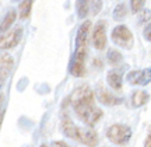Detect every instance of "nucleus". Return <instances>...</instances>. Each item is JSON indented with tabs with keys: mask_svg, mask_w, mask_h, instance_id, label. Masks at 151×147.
Here are the masks:
<instances>
[{
	"mask_svg": "<svg viewBox=\"0 0 151 147\" xmlns=\"http://www.w3.org/2000/svg\"><path fill=\"white\" fill-rule=\"evenodd\" d=\"M71 107L77 116L88 126H94L102 118V111L94 104V93L88 86L77 87L70 97Z\"/></svg>",
	"mask_w": 151,
	"mask_h": 147,
	"instance_id": "obj_1",
	"label": "nucleus"
},
{
	"mask_svg": "<svg viewBox=\"0 0 151 147\" xmlns=\"http://www.w3.org/2000/svg\"><path fill=\"white\" fill-rule=\"evenodd\" d=\"M106 136L112 143L118 144V146H124L127 144L132 137V129L127 125H122V123H116V125L109 126L106 130Z\"/></svg>",
	"mask_w": 151,
	"mask_h": 147,
	"instance_id": "obj_2",
	"label": "nucleus"
},
{
	"mask_svg": "<svg viewBox=\"0 0 151 147\" xmlns=\"http://www.w3.org/2000/svg\"><path fill=\"white\" fill-rule=\"evenodd\" d=\"M111 38H112L113 44H116L118 46L124 49H132L133 44H134L133 34L126 25H116L112 30Z\"/></svg>",
	"mask_w": 151,
	"mask_h": 147,
	"instance_id": "obj_3",
	"label": "nucleus"
},
{
	"mask_svg": "<svg viewBox=\"0 0 151 147\" xmlns=\"http://www.w3.org/2000/svg\"><path fill=\"white\" fill-rule=\"evenodd\" d=\"M86 59H87V45L76 48L73 59L70 62V73L76 77H83L86 74Z\"/></svg>",
	"mask_w": 151,
	"mask_h": 147,
	"instance_id": "obj_4",
	"label": "nucleus"
},
{
	"mask_svg": "<svg viewBox=\"0 0 151 147\" xmlns=\"http://www.w3.org/2000/svg\"><path fill=\"white\" fill-rule=\"evenodd\" d=\"M21 37H22L21 28H16V30L0 34V49H11L17 46L18 42L21 41Z\"/></svg>",
	"mask_w": 151,
	"mask_h": 147,
	"instance_id": "obj_5",
	"label": "nucleus"
},
{
	"mask_svg": "<svg viewBox=\"0 0 151 147\" xmlns=\"http://www.w3.org/2000/svg\"><path fill=\"white\" fill-rule=\"evenodd\" d=\"M127 81L132 86H147L151 83V69H140V70H132L127 73Z\"/></svg>",
	"mask_w": 151,
	"mask_h": 147,
	"instance_id": "obj_6",
	"label": "nucleus"
},
{
	"mask_svg": "<svg viewBox=\"0 0 151 147\" xmlns=\"http://www.w3.org/2000/svg\"><path fill=\"white\" fill-rule=\"evenodd\" d=\"M92 44L98 50H102L106 46V24L104 21H98L95 24L92 32Z\"/></svg>",
	"mask_w": 151,
	"mask_h": 147,
	"instance_id": "obj_7",
	"label": "nucleus"
},
{
	"mask_svg": "<svg viewBox=\"0 0 151 147\" xmlns=\"http://www.w3.org/2000/svg\"><path fill=\"white\" fill-rule=\"evenodd\" d=\"M76 140L84 143V144L88 146V147H95L98 144V135L94 130H90V129H81V128H78V130H77V136H76Z\"/></svg>",
	"mask_w": 151,
	"mask_h": 147,
	"instance_id": "obj_8",
	"label": "nucleus"
},
{
	"mask_svg": "<svg viewBox=\"0 0 151 147\" xmlns=\"http://www.w3.org/2000/svg\"><path fill=\"white\" fill-rule=\"evenodd\" d=\"M97 97H98V101H101L102 104L109 105V107H113V105H120V104L123 102V98L116 97V95H113L112 93H109L108 90L101 88V87L98 88Z\"/></svg>",
	"mask_w": 151,
	"mask_h": 147,
	"instance_id": "obj_9",
	"label": "nucleus"
},
{
	"mask_svg": "<svg viewBox=\"0 0 151 147\" xmlns=\"http://www.w3.org/2000/svg\"><path fill=\"white\" fill-rule=\"evenodd\" d=\"M13 66H14V62H13V58L10 55H0V84L4 83L7 76L13 70Z\"/></svg>",
	"mask_w": 151,
	"mask_h": 147,
	"instance_id": "obj_10",
	"label": "nucleus"
},
{
	"mask_svg": "<svg viewBox=\"0 0 151 147\" xmlns=\"http://www.w3.org/2000/svg\"><path fill=\"white\" fill-rule=\"evenodd\" d=\"M122 71H123L122 69H112V70L108 73V76H106L108 84L113 90H116V91H120V90H122V86H123Z\"/></svg>",
	"mask_w": 151,
	"mask_h": 147,
	"instance_id": "obj_11",
	"label": "nucleus"
},
{
	"mask_svg": "<svg viewBox=\"0 0 151 147\" xmlns=\"http://www.w3.org/2000/svg\"><path fill=\"white\" fill-rule=\"evenodd\" d=\"M90 28H91V21H84L80 25L78 31H77V37H76V48H80L87 45V38L90 34Z\"/></svg>",
	"mask_w": 151,
	"mask_h": 147,
	"instance_id": "obj_12",
	"label": "nucleus"
},
{
	"mask_svg": "<svg viewBox=\"0 0 151 147\" xmlns=\"http://www.w3.org/2000/svg\"><path fill=\"white\" fill-rule=\"evenodd\" d=\"M148 99H150V95H148V93L144 91V90H137V91H134V93L132 94V98H130L133 108H140V107H143L144 104H147Z\"/></svg>",
	"mask_w": 151,
	"mask_h": 147,
	"instance_id": "obj_13",
	"label": "nucleus"
},
{
	"mask_svg": "<svg viewBox=\"0 0 151 147\" xmlns=\"http://www.w3.org/2000/svg\"><path fill=\"white\" fill-rule=\"evenodd\" d=\"M62 130H63V133H65L67 137L76 139V136H77V130H78V126H76L70 118L65 116L63 120H62Z\"/></svg>",
	"mask_w": 151,
	"mask_h": 147,
	"instance_id": "obj_14",
	"label": "nucleus"
},
{
	"mask_svg": "<svg viewBox=\"0 0 151 147\" xmlns=\"http://www.w3.org/2000/svg\"><path fill=\"white\" fill-rule=\"evenodd\" d=\"M16 18H17V13L16 10H10L7 14H6L4 20L1 21V24H0V32L3 34L6 32L9 28L13 25V22H16Z\"/></svg>",
	"mask_w": 151,
	"mask_h": 147,
	"instance_id": "obj_15",
	"label": "nucleus"
},
{
	"mask_svg": "<svg viewBox=\"0 0 151 147\" xmlns=\"http://www.w3.org/2000/svg\"><path fill=\"white\" fill-rule=\"evenodd\" d=\"M91 0H77V14L80 18H86L90 11Z\"/></svg>",
	"mask_w": 151,
	"mask_h": 147,
	"instance_id": "obj_16",
	"label": "nucleus"
},
{
	"mask_svg": "<svg viewBox=\"0 0 151 147\" xmlns=\"http://www.w3.org/2000/svg\"><path fill=\"white\" fill-rule=\"evenodd\" d=\"M31 9H32V0H22L21 4H20V17L22 20H25L29 17V13H31Z\"/></svg>",
	"mask_w": 151,
	"mask_h": 147,
	"instance_id": "obj_17",
	"label": "nucleus"
},
{
	"mask_svg": "<svg viewBox=\"0 0 151 147\" xmlns=\"http://www.w3.org/2000/svg\"><path fill=\"white\" fill-rule=\"evenodd\" d=\"M106 59H108V62L112 66H116L122 62V53L119 50H116V49H109L108 55H106Z\"/></svg>",
	"mask_w": 151,
	"mask_h": 147,
	"instance_id": "obj_18",
	"label": "nucleus"
},
{
	"mask_svg": "<svg viewBox=\"0 0 151 147\" xmlns=\"http://www.w3.org/2000/svg\"><path fill=\"white\" fill-rule=\"evenodd\" d=\"M126 14H127V7L123 3L118 4L115 7V10H113V18L115 20H123L126 17Z\"/></svg>",
	"mask_w": 151,
	"mask_h": 147,
	"instance_id": "obj_19",
	"label": "nucleus"
},
{
	"mask_svg": "<svg viewBox=\"0 0 151 147\" xmlns=\"http://www.w3.org/2000/svg\"><path fill=\"white\" fill-rule=\"evenodd\" d=\"M146 0H130V10L132 13H140L144 7Z\"/></svg>",
	"mask_w": 151,
	"mask_h": 147,
	"instance_id": "obj_20",
	"label": "nucleus"
},
{
	"mask_svg": "<svg viewBox=\"0 0 151 147\" xmlns=\"http://www.w3.org/2000/svg\"><path fill=\"white\" fill-rule=\"evenodd\" d=\"M151 20V13L150 10H147V9H144V10H141L140 13H139V22L140 24H144V22H150Z\"/></svg>",
	"mask_w": 151,
	"mask_h": 147,
	"instance_id": "obj_21",
	"label": "nucleus"
},
{
	"mask_svg": "<svg viewBox=\"0 0 151 147\" xmlns=\"http://www.w3.org/2000/svg\"><path fill=\"white\" fill-rule=\"evenodd\" d=\"M143 35H144V38L148 41V42H151V21L147 24L146 27H144V31H143Z\"/></svg>",
	"mask_w": 151,
	"mask_h": 147,
	"instance_id": "obj_22",
	"label": "nucleus"
},
{
	"mask_svg": "<svg viewBox=\"0 0 151 147\" xmlns=\"http://www.w3.org/2000/svg\"><path fill=\"white\" fill-rule=\"evenodd\" d=\"M42 147H70V146L65 142H53V143H50L49 146H45V144H43Z\"/></svg>",
	"mask_w": 151,
	"mask_h": 147,
	"instance_id": "obj_23",
	"label": "nucleus"
},
{
	"mask_svg": "<svg viewBox=\"0 0 151 147\" xmlns=\"http://www.w3.org/2000/svg\"><path fill=\"white\" fill-rule=\"evenodd\" d=\"M92 7H94V14H97L98 11H99V9H101V0H94L92 1Z\"/></svg>",
	"mask_w": 151,
	"mask_h": 147,
	"instance_id": "obj_24",
	"label": "nucleus"
},
{
	"mask_svg": "<svg viewBox=\"0 0 151 147\" xmlns=\"http://www.w3.org/2000/svg\"><path fill=\"white\" fill-rule=\"evenodd\" d=\"M3 99H4V97H3V94L0 93V119H3V116H4V109H3Z\"/></svg>",
	"mask_w": 151,
	"mask_h": 147,
	"instance_id": "obj_25",
	"label": "nucleus"
},
{
	"mask_svg": "<svg viewBox=\"0 0 151 147\" xmlns=\"http://www.w3.org/2000/svg\"><path fill=\"white\" fill-rule=\"evenodd\" d=\"M144 147H151V129L148 132V135H147V139L144 142Z\"/></svg>",
	"mask_w": 151,
	"mask_h": 147,
	"instance_id": "obj_26",
	"label": "nucleus"
}]
</instances>
